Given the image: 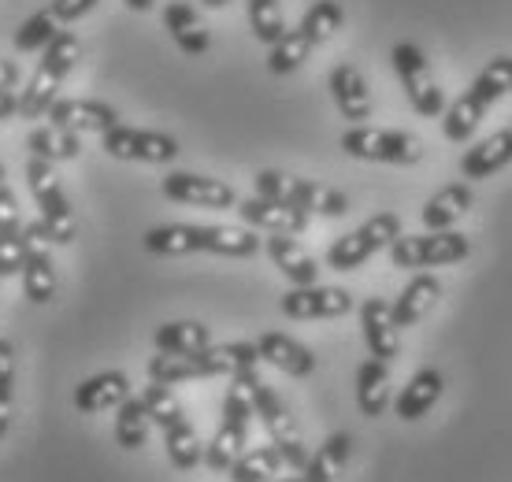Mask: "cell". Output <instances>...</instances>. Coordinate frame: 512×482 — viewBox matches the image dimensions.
Here are the masks:
<instances>
[{
    "label": "cell",
    "instance_id": "cell-28",
    "mask_svg": "<svg viewBox=\"0 0 512 482\" xmlns=\"http://www.w3.org/2000/svg\"><path fill=\"white\" fill-rule=\"evenodd\" d=\"M438 297H442V282H438L435 275H416V279L394 297V305H390L397 330L420 323V319L438 305Z\"/></svg>",
    "mask_w": 512,
    "mask_h": 482
},
{
    "label": "cell",
    "instance_id": "cell-13",
    "mask_svg": "<svg viewBox=\"0 0 512 482\" xmlns=\"http://www.w3.org/2000/svg\"><path fill=\"white\" fill-rule=\"evenodd\" d=\"M101 149L116 160H130V164H171L182 153L179 141L164 130L123 127V123L101 134Z\"/></svg>",
    "mask_w": 512,
    "mask_h": 482
},
{
    "label": "cell",
    "instance_id": "cell-11",
    "mask_svg": "<svg viewBox=\"0 0 512 482\" xmlns=\"http://www.w3.org/2000/svg\"><path fill=\"white\" fill-rule=\"evenodd\" d=\"M397 238H401V216L379 212V216L364 219L357 230L334 238V245L327 249V267H331V271H357V267L368 264L375 253L390 249Z\"/></svg>",
    "mask_w": 512,
    "mask_h": 482
},
{
    "label": "cell",
    "instance_id": "cell-22",
    "mask_svg": "<svg viewBox=\"0 0 512 482\" xmlns=\"http://www.w3.org/2000/svg\"><path fill=\"white\" fill-rule=\"evenodd\" d=\"M164 30L186 56H205L212 49V34H208L205 19L186 0H167L164 4Z\"/></svg>",
    "mask_w": 512,
    "mask_h": 482
},
{
    "label": "cell",
    "instance_id": "cell-2",
    "mask_svg": "<svg viewBox=\"0 0 512 482\" xmlns=\"http://www.w3.org/2000/svg\"><path fill=\"white\" fill-rule=\"evenodd\" d=\"M512 93V56H494L479 75L472 78V86L464 89L453 104H446L442 112V134L446 141H468L479 130L483 115L494 108V104Z\"/></svg>",
    "mask_w": 512,
    "mask_h": 482
},
{
    "label": "cell",
    "instance_id": "cell-48",
    "mask_svg": "<svg viewBox=\"0 0 512 482\" xmlns=\"http://www.w3.org/2000/svg\"><path fill=\"white\" fill-rule=\"evenodd\" d=\"M264 482H305V475H271Z\"/></svg>",
    "mask_w": 512,
    "mask_h": 482
},
{
    "label": "cell",
    "instance_id": "cell-1",
    "mask_svg": "<svg viewBox=\"0 0 512 482\" xmlns=\"http://www.w3.org/2000/svg\"><path fill=\"white\" fill-rule=\"evenodd\" d=\"M145 253L153 256H190V253H216L231 260H249L264 249L253 227H201V223H164L145 230Z\"/></svg>",
    "mask_w": 512,
    "mask_h": 482
},
{
    "label": "cell",
    "instance_id": "cell-42",
    "mask_svg": "<svg viewBox=\"0 0 512 482\" xmlns=\"http://www.w3.org/2000/svg\"><path fill=\"white\" fill-rule=\"evenodd\" d=\"M141 401H145V412H149V419H153L160 431H164V427H171V423H179V419L186 416V412H182V405H179V397L171 394V386H160V382L145 386Z\"/></svg>",
    "mask_w": 512,
    "mask_h": 482
},
{
    "label": "cell",
    "instance_id": "cell-21",
    "mask_svg": "<svg viewBox=\"0 0 512 482\" xmlns=\"http://www.w3.org/2000/svg\"><path fill=\"white\" fill-rule=\"evenodd\" d=\"M130 397V379L123 371H97L75 386V408L82 416H97L108 408H119Z\"/></svg>",
    "mask_w": 512,
    "mask_h": 482
},
{
    "label": "cell",
    "instance_id": "cell-45",
    "mask_svg": "<svg viewBox=\"0 0 512 482\" xmlns=\"http://www.w3.org/2000/svg\"><path fill=\"white\" fill-rule=\"evenodd\" d=\"M19 115V93L15 89H0V123Z\"/></svg>",
    "mask_w": 512,
    "mask_h": 482
},
{
    "label": "cell",
    "instance_id": "cell-38",
    "mask_svg": "<svg viewBox=\"0 0 512 482\" xmlns=\"http://www.w3.org/2000/svg\"><path fill=\"white\" fill-rule=\"evenodd\" d=\"M149 427H153V419L145 412V401L141 397H127L123 405L116 408V442L134 453L141 445L149 442Z\"/></svg>",
    "mask_w": 512,
    "mask_h": 482
},
{
    "label": "cell",
    "instance_id": "cell-47",
    "mask_svg": "<svg viewBox=\"0 0 512 482\" xmlns=\"http://www.w3.org/2000/svg\"><path fill=\"white\" fill-rule=\"evenodd\" d=\"M123 4H127L130 12H149V8H153L156 0H123Z\"/></svg>",
    "mask_w": 512,
    "mask_h": 482
},
{
    "label": "cell",
    "instance_id": "cell-23",
    "mask_svg": "<svg viewBox=\"0 0 512 482\" xmlns=\"http://www.w3.org/2000/svg\"><path fill=\"white\" fill-rule=\"evenodd\" d=\"M23 216H19V201L8 190V182L0 186V279H12L23 271Z\"/></svg>",
    "mask_w": 512,
    "mask_h": 482
},
{
    "label": "cell",
    "instance_id": "cell-9",
    "mask_svg": "<svg viewBox=\"0 0 512 482\" xmlns=\"http://www.w3.org/2000/svg\"><path fill=\"white\" fill-rule=\"evenodd\" d=\"M23 171H26V186H30V193H34V201L41 208V223L52 234V241L56 245H71L78 238V223H75V212H71V201H67L64 193V182L56 175V164H45L38 156H30Z\"/></svg>",
    "mask_w": 512,
    "mask_h": 482
},
{
    "label": "cell",
    "instance_id": "cell-20",
    "mask_svg": "<svg viewBox=\"0 0 512 482\" xmlns=\"http://www.w3.org/2000/svg\"><path fill=\"white\" fill-rule=\"evenodd\" d=\"M360 334H364V345H368V353L375 360H383V364L397 360V353H401V345H397V323L383 297H368L360 305Z\"/></svg>",
    "mask_w": 512,
    "mask_h": 482
},
{
    "label": "cell",
    "instance_id": "cell-15",
    "mask_svg": "<svg viewBox=\"0 0 512 482\" xmlns=\"http://www.w3.org/2000/svg\"><path fill=\"white\" fill-rule=\"evenodd\" d=\"M282 316L286 319H338L353 312V293L346 286H294L290 293H282Z\"/></svg>",
    "mask_w": 512,
    "mask_h": 482
},
{
    "label": "cell",
    "instance_id": "cell-29",
    "mask_svg": "<svg viewBox=\"0 0 512 482\" xmlns=\"http://www.w3.org/2000/svg\"><path fill=\"white\" fill-rule=\"evenodd\" d=\"M201 364H205L208 379H234V375L256 371L260 353H256V342H223V345L212 342L201 353Z\"/></svg>",
    "mask_w": 512,
    "mask_h": 482
},
{
    "label": "cell",
    "instance_id": "cell-19",
    "mask_svg": "<svg viewBox=\"0 0 512 482\" xmlns=\"http://www.w3.org/2000/svg\"><path fill=\"white\" fill-rule=\"evenodd\" d=\"M256 353H260L264 364L279 368L282 375H290V379H308V375L316 371L312 349H305L301 342H294L290 334H279V330H264V334L256 338Z\"/></svg>",
    "mask_w": 512,
    "mask_h": 482
},
{
    "label": "cell",
    "instance_id": "cell-8",
    "mask_svg": "<svg viewBox=\"0 0 512 482\" xmlns=\"http://www.w3.org/2000/svg\"><path fill=\"white\" fill-rule=\"evenodd\" d=\"M386 253H390V264L401 271L449 267L472 256V241L457 230H427V234H401Z\"/></svg>",
    "mask_w": 512,
    "mask_h": 482
},
{
    "label": "cell",
    "instance_id": "cell-10",
    "mask_svg": "<svg viewBox=\"0 0 512 482\" xmlns=\"http://www.w3.org/2000/svg\"><path fill=\"white\" fill-rule=\"evenodd\" d=\"M342 153L364 164H394L412 167L423 160V141L405 130H379V127H349L342 134Z\"/></svg>",
    "mask_w": 512,
    "mask_h": 482
},
{
    "label": "cell",
    "instance_id": "cell-31",
    "mask_svg": "<svg viewBox=\"0 0 512 482\" xmlns=\"http://www.w3.org/2000/svg\"><path fill=\"white\" fill-rule=\"evenodd\" d=\"M468 208H472V190L464 186V182H453L446 190H438L431 201L420 208V223L423 230H453L457 219L468 216Z\"/></svg>",
    "mask_w": 512,
    "mask_h": 482
},
{
    "label": "cell",
    "instance_id": "cell-35",
    "mask_svg": "<svg viewBox=\"0 0 512 482\" xmlns=\"http://www.w3.org/2000/svg\"><path fill=\"white\" fill-rule=\"evenodd\" d=\"M164 445H167V460L179 471H193L205 460V445H201V438H197V431H193V423L186 416L179 423L164 427Z\"/></svg>",
    "mask_w": 512,
    "mask_h": 482
},
{
    "label": "cell",
    "instance_id": "cell-4",
    "mask_svg": "<svg viewBox=\"0 0 512 482\" xmlns=\"http://www.w3.org/2000/svg\"><path fill=\"white\" fill-rule=\"evenodd\" d=\"M256 197H268V201H282L290 208H301L308 216L323 219H342L349 212V197L334 186L312 182V178H294L282 175V171H256L253 178Z\"/></svg>",
    "mask_w": 512,
    "mask_h": 482
},
{
    "label": "cell",
    "instance_id": "cell-32",
    "mask_svg": "<svg viewBox=\"0 0 512 482\" xmlns=\"http://www.w3.org/2000/svg\"><path fill=\"white\" fill-rule=\"evenodd\" d=\"M26 149L45 164H67V160H78V153H82V134L45 123V127L26 134Z\"/></svg>",
    "mask_w": 512,
    "mask_h": 482
},
{
    "label": "cell",
    "instance_id": "cell-33",
    "mask_svg": "<svg viewBox=\"0 0 512 482\" xmlns=\"http://www.w3.org/2000/svg\"><path fill=\"white\" fill-rule=\"evenodd\" d=\"M349 457H353V438L349 434H331V438H323V445L308 457L305 464V482H334L342 471H346Z\"/></svg>",
    "mask_w": 512,
    "mask_h": 482
},
{
    "label": "cell",
    "instance_id": "cell-37",
    "mask_svg": "<svg viewBox=\"0 0 512 482\" xmlns=\"http://www.w3.org/2000/svg\"><path fill=\"white\" fill-rule=\"evenodd\" d=\"M286 468V460H282V453L275 449V442L271 445H256V449H245L242 457L231 464V482H264L271 479V475H279V471Z\"/></svg>",
    "mask_w": 512,
    "mask_h": 482
},
{
    "label": "cell",
    "instance_id": "cell-7",
    "mask_svg": "<svg viewBox=\"0 0 512 482\" xmlns=\"http://www.w3.org/2000/svg\"><path fill=\"white\" fill-rule=\"evenodd\" d=\"M390 64H394L397 82L405 89L409 104L416 108V115H423V119H442V112H446V93H442L435 71H431L427 52L416 41H397L394 49H390Z\"/></svg>",
    "mask_w": 512,
    "mask_h": 482
},
{
    "label": "cell",
    "instance_id": "cell-43",
    "mask_svg": "<svg viewBox=\"0 0 512 482\" xmlns=\"http://www.w3.org/2000/svg\"><path fill=\"white\" fill-rule=\"evenodd\" d=\"M12 382H15V345L0 338V438L12 427Z\"/></svg>",
    "mask_w": 512,
    "mask_h": 482
},
{
    "label": "cell",
    "instance_id": "cell-3",
    "mask_svg": "<svg viewBox=\"0 0 512 482\" xmlns=\"http://www.w3.org/2000/svg\"><path fill=\"white\" fill-rule=\"evenodd\" d=\"M78 56H82V41H78L71 30H60V34L41 49L38 71L30 75L26 89L19 93V115H23V119H45L52 101L60 97V86H64L67 75L75 71Z\"/></svg>",
    "mask_w": 512,
    "mask_h": 482
},
{
    "label": "cell",
    "instance_id": "cell-50",
    "mask_svg": "<svg viewBox=\"0 0 512 482\" xmlns=\"http://www.w3.org/2000/svg\"><path fill=\"white\" fill-rule=\"evenodd\" d=\"M0 186H4V164H0Z\"/></svg>",
    "mask_w": 512,
    "mask_h": 482
},
{
    "label": "cell",
    "instance_id": "cell-6",
    "mask_svg": "<svg viewBox=\"0 0 512 482\" xmlns=\"http://www.w3.org/2000/svg\"><path fill=\"white\" fill-rule=\"evenodd\" d=\"M249 423H253V401L245 390V379L234 375L223 397V419H219V431L212 434V442L205 445V464L212 471H231V464L245 453L249 442Z\"/></svg>",
    "mask_w": 512,
    "mask_h": 482
},
{
    "label": "cell",
    "instance_id": "cell-14",
    "mask_svg": "<svg viewBox=\"0 0 512 482\" xmlns=\"http://www.w3.org/2000/svg\"><path fill=\"white\" fill-rule=\"evenodd\" d=\"M160 193H164L167 201L190 204V208H216V212L238 208V193H234V186H227L223 178L193 175V171H171V175H164Z\"/></svg>",
    "mask_w": 512,
    "mask_h": 482
},
{
    "label": "cell",
    "instance_id": "cell-40",
    "mask_svg": "<svg viewBox=\"0 0 512 482\" xmlns=\"http://www.w3.org/2000/svg\"><path fill=\"white\" fill-rule=\"evenodd\" d=\"M308 56H312V45L305 41V34L301 30H286L268 49V71L271 75H294Z\"/></svg>",
    "mask_w": 512,
    "mask_h": 482
},
{
    "label": "cell",
    "instance_id": "cell-16",
    "mask_svg": "<svg viewBox=\"0 0 512 482\" xmlns=\"http://www.w3.org/2000/svg\"><path fill=\"white\" fill-rule=\"evenodd\" d=\"M45 119L52 127L75 130V134H108L112 127H119L116 108L108 101H93V97H56Z\"/></svg>",
    "mask_w": 512,
    "mask_h": 482
},
{
    "label": "cell",
    "instance_id": "cell-49",
    "mask_svg": "<svg viewBox=\"0 0 512 482\" xmlns=\"http://www.w3.org/2000/svg\"><path fill=\"white\" fill-rule=\"evenodd\" d=\"M231 0H205V8H212V12H219V8H227Z\"/></svg>",
    "mask_w": 512,
    "mask_h": 482
},
{
    "label": "cell",
    "instance_id": "cell-26",
    "mask_svg": "<svg viewBox=\"0 0 512 482\" xmlns=\"http://www.w3.org/2000/svg\"><path fill=\"white\" fill-rule=\"evenodd\" d=\"M512 164V130H498L483 138L479 145H472L468 153L461 156V175L464 178H490L505 171Z\"/></svg>",
    "mask_w": 512,
    "mask_h": 482
},
{
    "label": "cell",
    "instance_id": "cell-12",
    "mask_svg": "<svg viewBox=\"0 0 512 482\" xmlns=\"http://www.w3.org/2000/svg\"><path fill=\"white\" fill-rule=\"evenodd\" d=\"M23 271H19V282H23V293L30 305H49L56 297V264H52V234L45 230L41 219L26 223L23 227Z\"/></svg>",
    "mask_w": 512,
    "mask_h": 482
},
{
    "label": "cell",
    "instance_id": "cell-24",
    "mask_svg": "<svg viewBox=\"0 0 512 482\" xmlns=\"http://www.w3.org/2000/svg\"><path fill=\"white\" fill-rule=\"evenodd\" d=\"M442 390H446V379L438 368H420L409 379V386L401 390V397L394 401V416L405 419V423H416L423 419L431 408L442 401Z\"/></svg>",
    "mask_w": 512,
    "mask_h": 482
},
{
    "label": "cell",
    "instance_id": "cell-27",
    "mask_svg": "<svg viewBox=\"0 0 512 482\" xmlns=\"http://www.w3.org/2000/svg\"><path fill=\"white\" fill-rule=\"evenodd\" d=\"M156 353H175V356H197L212 345V330L197 319H171L160 323L153 334Z\"/></svg>",
    "mask_w": 512,
    "mask_h": 482
},
{
    "label": "cell",
    "instance_id": "cell-17",
    "mask_svg": "<svg viewBox=\"0 0 512 482\" xmlns=\"http://www.w3.org/2000/svg\"><path fill=\"white\" fill-rule=\"evenodd\" d=\"M327 89H331L338 115L349 127H364L372 119V89L353 64H334L331 75H327Z\"/></svg>",
    "mask_w": 512,
    "mask_h": 482
},
{
    "label": "cell",
    "instance_id": "cell-18",
    "mask_svg": "<svg viewBox=\"0 0 512 482\" xmlns=\"http://www.w3.org/2000/svg\"><path fill=\"white\" fill-rule=\"evenodd\" d=\"M238 216H242L245 227L253 230H268V234H305L308 230V212L301 208H290L282 201H268V197H249V201H238Z\"/></svg>",
    "mask_w": 512,
    "mask_h": 482
},
{
    "label": "cell",
    "instance_id": "cell-36",
    "mask_svg": "<svg viewBox=\"0 0 512 482\" xmlns=\"http://www.w3.org/2000/svg\"><path fill=\"white\" fill-rule=\"evenodd\" d=\"M149 382H160V386H179V382L193 379H208L205 364H201V353L197 356H175V353H156L149 364Z\"/></svg>",
    "mask_w": 512,
    "mask_h": 482
},
{
    "label": "cell",
    "instance_id": "cell-39",
    "mask_svg": "<svg viewBox=\"0 0 512 482\" xmlns=\"http://www.w3.org/2000/svg\"><path fill=\"white\" fill-rule=\"evenodd\" d=\"M245 15H249L253 38L268 49L286 34V15H282L279 0H245Z\"/></svg>",
    "mask_w": 512,
    "mask_h": 482
},
{
    "label": "cell",
    "instance_id": "cell-30",
    "mask_svg": "<svg viewBox=\"0 0 512 482\" xmlns=\"http://www.w3.org/2000/svg\"><path fill=\"white\" fill-rule=\"evenodd\" d=\"M357 408L360 416L379 419L390 408V368L383 360H364L357 368Z\"/></svg>",
    "mask_w": 512,
    "mask_h": 482
},
{
    "label": "cell",
    "instance_id": "cell-5",
    "mask_svg": "<svg viewBox=\"0 0 512 482\" xmlns=\"http://www.w3.org/2000/svg\"><path fill=\"white\" fill-rule=\"evenodd\" d=\"M242 379H245V390H249V401H253V416H260L264 431L271 434L275 449H279L282 460H286V468H294L297 475H301L312 453H308L305 442H301L297 419L290 416V408L282 405V397L275 394V390H271L268 382L260 379L256 371H245Z\"/></svg>",
    "mask_w": 512,
    "mask_h": 482
},
{
    "label": "cell",
    "instance_id": "cell-25",
    "mask_svg": "<svg viewBox=\"0 0 512 482\" xmlns=\"http://www.w3.org/2000/svg\"><path fill=\"white\" fill-rule=\"evenodd\" d=\"M264 253L271 256V264L279 267L294 286H312V282L320 279V264L290 234H271V238H264Z\"/></svg>",
    "mask_w": 512,
    "mask_h": 482
},
{
    "label": "cell",
    "instance_id": "cell-46",
    "mask_svg": "<svg viewBox=\"0 0 512 482\" xmlns=\"http://www.w3.org/2000/svg\"><path fill=\"white\" fill-rule=\"evenodd\" d=\"M19 82V64L15 60H0V89H15Z\"/></svg>",
    "mask_w": 512,
    "mask_h": 482
},
{
    "label": "cell",
    "instance_id": "cell-44",
    "mask_svg": "<svg viewBox=\"0 0 512 482\" xmlns=\"http://www.w3.org/2000/svg\"><path fill=\"white\" fill-rule=\"evenodd\" d=\"M97 4H101V0H49L45 12H49L60 26H67V23H78L82 15H90Z\"/></svg>",
    "mask_w": 512,
    "mask_h": 482
},
{
    "label": "cell",
    "instance_id": "cell-41",
    "mask_svg": "<svg viewBox=\"0 0 512 482\" xmlns=\"http://www.w3.org/2000/svg\"><path fill=\"white\" fill-rule=\"evenodd\" d=\"M60 30H64V26L41 8V12H34L19 30H15V52H41Z\"/></svg>",
    "mask_w": 512,
    "mask_h": 482
},
{
    "label": "cell",
    "instance_id": "cell-34",
    "mask_svg": "<svg viewBox=\"0 0 512 482\" xmlns=\"http://www.w3.org/2000/svg\"><path fill=\"white\" fill-rule=\"evenodd\" d=\"M342 23H346V12H342L338 0H316V4L301 15L297 30L305 34V41L312 45V49H320L323 41H331L334 34L342 30Z\"/></svg>",
    "mask_w": 512,
    "mask_h": 482
}]
</instances>
